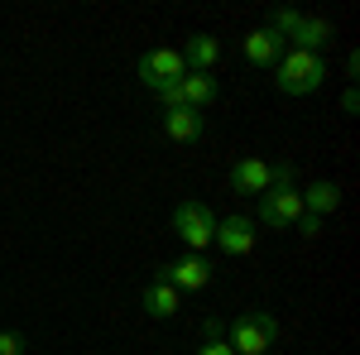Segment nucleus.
<instances>
[{"label":"nucleus","mask_w":360,"mask_h":355,"mask_svg":"<svg viewBox=\"0 0 360 355\" xmlns=\"http://www.w3.org/2000/svg\"><path fill=\"white\" fill-rule=\"evenodd\" d=\"M278 77L274 86L283 96H307V91H317V86L327 82V58L322 53H303V49H288V53L274 63Z\"/></svg>","instance_id":"1"},{"label":"nucleus","mask_w":360,"mask_h":355,"mask_svg":"<svg viewBox=\"0 0 360 355\" xmlns=\"http://www.w3.org/2000/svg\"><path fill=\"white\" fill-rule=\"evenodd\" d=\"M226 346L236 355H264L269 346H274V336H278V322L269 317V312H240L231 327H226Z\"/></svg>","instance_id":"2"},{"label":"nucleus","mask_w":360,"mask_h":355,"mask_svg":"<svg viewBox=\"0 0 360 355\" xmlns=\"http://www.w3.org/2000/svg\"><path fill=\"white\" fill-rule=\"evenodd\" d=\"M183 77H188V63H183L178 49H149L139 58V82L149 86L154 96H164L168 86H178Z\"/></svg>","instance_id":"3"},{"label":"nucleus","mask_w":360,"mask_h":355,"mask_svg":"<svg viewBox=\"0 0 360 355\" xmlns=\"http://www.w3.org/2000/svg\"><path fill=\"white\" fill-rule=\"evenodd\" d=\"M173 231H178V240L183 245H193V250H207L212 245V235H217V217L202 207V202H178L173 207Z\"/></svg>","instance_id":"4"},{"label":"nucleus","mask_w":360,"mask_h":355,"mask_svg":"<svg viewBox=\"0 0 360 355\" xmlns=\"http://www.w3.org/2000/svg\"><path fill=\"white\" fill-rule=\"evenodd\" d=\"M154 283H168V288H178V293H197V288L212 283V264H207L202 254H183V259H173V264H159V269H154Z\"/></svg>","instance_id":"5"},{"label":"nucleus","mask_w":360,"mask_h":355,"mask_svg":"<svg viewBox=\"0 0 360 355\" xmlns=\"http://www.w3.org/2000/svg\"><path fill=\"white\" fill-rule=\"evenodd\" d=\"M303 217V192L298 188H269L259 197V221L264 226H283V231H293Z\"/></svg>","instance_id":"6"},{"label":"nucleus","mask_w":360,"mask_h":355,"mask_svg":"<svg viewBox=\"0 0 360 355\" xmlns=\"http://www.w3.org/2000/svg\"><path fill=\"white\" fill-rule=\"evenodd\" d=\"M217 101V77L212 72H188L178 86H168L164 91V106H193V110H202V106H212Z\"/></svg>","instance_id":"7"},{"label":"nucleus","mask_w":360,"mask_h":355,"mask_svg":"<svg viewBox=\"0 0 360 355\" xmlns=\"http://www.w3.org/2000/svg\"><path fill=\"white\" fill-rule=\"evenodd\" d=\"M217 245L226 250V254H250L255 250V221L250 217H226V221H217V235H212Z\"/></svg>","instance_id":"8"},{"label":"nucleus","mask_w":360,"mask_h":355,"mask_svg":"<svg viewBox=\"0 0 360 355\" xmlns=\"http://www.w3.org/2000/svg\"><path fill=\"white\" fill-rule=\"evenodd\" d=\"M231 192L236 197H264L269 192V164L264 159H240V164H231Z\"/></svg>","instance_id":"9"},{"label":"nucleus","mask_w":360,"mask_h":355,"mask_svg":"<svg viewBox=\"0 0 360 355\" xmlns=\"http://www.w3.org/2000/svg\"><path fill=\"white\" fill-rule=\"evenodd\" d=\"M202 110H193V106H168V115H164V135L168 139H178V144H193V139H202Z\"/></svg>","instance_id":"10"},{"label":"nucleus","mask_w":360,"mask_h":355,"mask_svg":"<svg viewBox=\"0 0 360 355\" xmlns=\"http://www.w3.org/2000/svg\"><path fill=\"white\" fill-rule=\"evenodd\" d=\"M245 58L255 63V67H269V63H278L283 58V39H278L274 29H250L245 34Z\"/></svg>","instance_id":"11"},{"label":"nucleus","mask_w":360,"mask_h":355,"mask_svg":"<svg viewBox=\"0 0 360 355\" xmlns=\"http://www.w3.org/2000/svg\"><path fill=\"white\" fill-rule=\"evenodd\" d=\"M217 58H221V44H217L212 34H193V39H188V49H183L188 72H212V67H217Z\"/></svg>","instance_id":"12"},{"label":"nucleus","mask_w":360,"mask_h":355,"mask_svg":"<svg viewBox=\"0 0 360 355\" xmlns=\"http://www.w3.org/2000/svg\"><path fill=\"white\" fill-rule=\"evenodd\" d=\"M332 39H336L332 20H307V15H303V25L293 29V49H303V53H317V49L332 44Z\"/></svg>","instance_id":"13"},{"label":"nucleus","mask_w":360,"mask_h":355,"mask_svg":"<svg viewBox=\"0 0 360 355\" xmlns=\"http://www.w3.org/2000/svg\"><path fill=\"white\" fill-rule=\"evenodd\" d=\"M139 307H144L149 317H173V312H178V288H168V283H149L144 298H139Z\"/></svg>","instance_id":"14"},{"label":"nucleus","mask_w":360,"mask_h":355,"mask_svg":"<svg viewBox=\"0 0 360 355\" xmlns=\"http://www.w3.org/2000/svg\"><path fill=\"white\" fill-rule=\"evenodd\" d=\"M336 207H341V188H336V183H312V188L303 192V212H312V217H327Z\"/></svg>","instance_id":"15"},{"label":"nucleus","mask_w":360,"mask_h":355,"mask_svg":"<svg viewBox=\"0 0 360 355\" xmlns=\"http://www.w3.org/2000/svg\"><path fill=\"white\" fill-rule=\"evenodd\" d=\"M293 231H298V235H303V240H317V235H322V217H312V212H303V217H298V226H293Z\"/></svg>","instance_id":"16"},{"label":"nucleus","mask_w":360,"mask_h":355,"mask_svg":"<svg viewBox=\"0 0 360 355\" xmlns=\"http://www.w3.org/2000/svg\"><path fill=\"white\" fill-rule=\"evenodd\" d=\"M0 355H25V336L20 331H0Z\"/></svg>","instance_id":"17"},{"label":"nucleus","mask_w":360,"mask_h":355,"mask_svg":"<svg viewBox=\"0 0 360 355\" xmlns=\"http://www.w3.org/2000/svg\"><path fill=\"white\" fill-rule=\"evenodd\" d=\"M202 331H207V341H226V322H221V317H207Z\"/></svg>","instance_id":"18"},{"label":"nucleus","mask_w":360,"mask_h":355,"mask_svg":"<svg viewBox=\"0 0 360 355\" xmlns=\"http://www.w3.org/2000/svg\"><path fill=\"white\" fill-rule=\"evenodd\" d=\"M197 355H236V351H231L226 341H207V346H202V351H197Z\"/></svg>","instance_id":"19"},{"label":"nucleus","mask_w":360,"mask_h":355,"mask_svg":"<svg viewBox=\"0 0 360 355\" xmlns=\"http://www.w3.org/2000/svg\"><path fill=\"white\" fill-rule=\"evenodd\" d=\"M356 106H360V96H356V86H351V91L341 96V110H346V115H356Z\"/></svg>","instance_id":"20"}]
</instances>
